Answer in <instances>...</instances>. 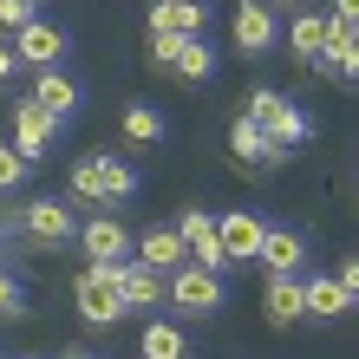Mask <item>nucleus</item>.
I'll use <instances>...</instances> for the list:
<instances>
[{
  "label": "nucleus",
  "instance_id": "f257e3e1",
  "mask_svg": "<svg viewBox=\"0 0 359 359\" xmlns=\"http://www.w3.org/2000/svg\"><path fill=\"white\" fill-rule=\"evenodd\" d=\"M131 196H137V163H131V157L92 151V157L72 163V203H104V209H118V203H131Z\"/></svg>",
  "mask_w": 359,
  "mask_h": 359
},
{
  "label": "nucleus",
  "instance_id": "f03ea898",
  "mask_svg": "<svg viewBox=\"0 0 359 359\" xmlns=\"http://www.w3.org/2000/svg\"><path fill=\"white\" fill-rule=\"evenodd\" d=\"M13 236L33 248H66L79 236V203L72 196H33L13 209Z\"/></svg>",
  "mask_w": 359,
  "mask_h": 359
},
{
  "label": "nucleus",
  "instance_id": "7ed1b4c3",
  "mask_svg": "<svg viewBox=\"0 0 359 359\" xmlns=\"http://www.w3.org/2000/svg\"><path fill=\"white\" fill-rule=\"evenodd\" d=\"M163 301H170L177 313L216 320V313H222V301H229V287H222V274H216V268H196V262H183L177 274H163Z\"/></svg>",
  "mask_w": 359,
  "mask_h": 359
},
{
  "label": "nucleus",
  "instance_id": "20e7f679",
  "mask_svg": "<svg viewBox=\"0 0 359 359\" xmlns=\"http://www.w3.org/2000/svg\"><path fill=\"white\" fill-rule=\"evenodd\" d=\"M248 118H255L262 131H268V144H274V151H301V144L313 137V118H307L294 98L268 92V86H262V92H248Z\"/></svg>",
  "mask_w": 359,
  "mask_h": 359
},
{
  "label": "nucleus",
  "instance_id": "39448f33",
  "mask_svg": "<svg viewBox=\"0 0 359 359\" xmlns=\"http://www.w3.org/2000/svg\"><path fill=\"white\" fill-rule=\"evenodd\" d=\"M72 307L86 313L92 327H118L124 313V294H118V281H111V262H86L79 268V281H72Z\"/></svg>",
  "mask_w": 359,
  "mask_h": 359
},
{
  "label": "nucleus",
  "instance_id": "423d86ee",
  "mask_svg": "<svg viewBox=\"0 0 359 359\" xmlns=\"http://www.w3.org/2000/svg\"><path fill=\"white\" fill-rule=\"evenodd\" d=\"M7 46L20 53V66H33V72H39V66H66V53H72V33L33 13L27 27H13V33H7Z\"/></svg>",
  "mask_w": 359,
  "mask_h": 359
},
{
  "label": "nucleus",
  "instance_id": "0eeeda50",
  "mask_svg": "<svg viewBox=\"0 0 359 359\" xmlns=\"http://www.w3.org/2000/svg\"><path fill=\"white\" fill-rule=\"evenodd\" d=\"M59 124L46 104H33V98H13V151L27 157V163H46L53 157V144H59Z\"/></svg>",
  "mask_w": 359,
  "mask_h": 359
},
{
  "label": "nucleus",
  "instance_id": "6e6552de",
  "mask_svg": "<svg viewBox=\"0 0 359 359\" xmlns=\"http://www.w3.org/2000/svg\"><path fill=\"white\" fill-rule=\"evenodd\" d=\"M281 46V20H274L268 0H236V53L242 59H262Z\"/></svg>",
  "mask_w": 359,
  "mask_h": 359
},
{
  "label": "nucleus",
  "instance_id": "1a4fd4ad",
  "mask_svg": "<svg viewBox=\"0 0 359 359\" xmlns=\"http://www.w3.org/2000/svg\"><path fill=\"white\" fill-rule=\"evenodd\" d=\"M79 248H86V262H124L131 255V229H124L111 209H98V216H79Z\"/></svg>",
  "mask_w": 359,
  "mask_h": 359
},
{
  "label": "nucleus",
  "instance_id": "9d476101",
  "mask_svg": "<svg viewBox=\"0 0 359 359\" xmlns=\"http://www.w3.org/2000/svg\"><path fill=\"white\" fill-rule=\"evenodd\" d=\"M177 236H183V248H189V262L196 268H216V274H229V255H222V242H216V216L209 209H177Z\"/></svg>",
  "mask_w": 359,
  "mask_h": 359
},
{
  "label": "nucleus",
  "instance_id": "9b49d317",
  "mask_svg": "<svg viewBox=\"0 0 359 359\" xmlns=\"http://www.w3.org/2000/svg\"><path fill=\"white\" fill-rule=\"evenodd\" d=\"M262 216L255 209H222L216 216V242H222V255H229V268H242V262H255V248H262Z\"/></svg>",
  "mask_w": 359,
  "mask_h": 359
},
{
  "label": "nucleus",
  "instance_id": "f8f14e48",
  "mask_svg": "<svg viewBox=\"0 0 359 359\" xmlns=\"http://www.w3.org/2000/svg\"><path fill=\"white\" fill-rule=\"evenodd\" d=\"M111 281H118V294H124V307H131V313H151V307H163V274H157V268H144L137 255L111 262Z\"/></svg>",
  "mask_w": 359,
  "mask_h": 359
},
{
  "label": "nucleus",
  "instance_id": "ddd939ff",
  "mask_svg": "<svg viewBox=\"0 0 359 359\" xmlns=\"http://www.w3.org/2000/svg\"><path fill=\"white\" fill-rule=\"evenodd\" d=\"M33 104H46L59 124H72L79 104H86V92H79V79H72L66 66H39V72H33Z\"/></svg>",
  "mask_w": 359,
  "mask_h": 359
},
{
  "label": "nucleus",
  "instance_id": "4468645a",
  "mask_svg": "<svg viewBox=\"0 0 359 359\" xmlns=\"http://www.w3.org/2000/svg\"><path fill=\"white\" fill-rule=\"evenodd\" d=\"M170 79H183V86H209V79L222 72V59H216V39L209 33H189L177 39V53H170V66H163Z\"/></svg>",
  "mask_w": 359,
  "mask_h": 359
},
{
  "label": "nucleus",
  "instance_id": "2eb2a0df",
  "mask_svg": "<svg viewBox=\"0 0 359 359\" xmlns=\"http://www.w3.org/2000/svg\"><path fill=\"white\" fill-rule=\"evenodd\" d=\"M131 255H137L144 268H157V274H177V268L189 262V248H183V236H177V222H157V229H144V236H131Z\"/></svg>",
  "mask_w": 359,
  "mask_h": 359
},
{
  "label": "nucleus",
  "instance_id": "dca6fc26",
  "mask_svg": "<svg viewBox=\"0 0 359 359\" xmlns=\"http://www.w3.org/2000/svg\"><path fill=\"white\" fill-rule=\"evenodd\" d=\"M144 27L151 33H209V0H151V13H144Z\"/></svg>",
  "mask_w": 359,
  "mask_h": 359
},
{
  "label": "nucleus",
  "instance_id": "f3484780",
  "mask_svg": "<svg viewBox=\"0 0 359 359\" xmlns=\"http://www.w3.org/2000/svg\"><path fill=\"white\" fill-rule=\"evenodd\" d=\"M255 262H262L268 274H301V268H307V236H301V229H262Z\"/></svg>",
  "mask_w": 359,
  "mask_h": 359
},
{
  "label": "nucleus",
  "instance_id": "a211bd4d",
  "mask_svg": "<svg viewBox=\"0 0 359 359\" xmlns=\"http://www.w3.org/2000/svg\"><path fill=\"white\" fill-rule=\"evenodd\" d=\"M340 313H353L346 287L333 274H301V320H340Z\"/></svg>",
  "mask_w": 359,
  "mask_h": 359
},
{
  "label": "nucleus",
  "instance_id": "6ab92c4d",
  "mask_svg": "<svg viewBox=\"0 0 359 359\" xmlns=\"http://www.w3.org/2000/svg\"><path fill=\"white\" fill-rule=\"evenodd\" d=\"M320 46H327V13L320 7H294V20H287V53L301 59V66H313Z\"/></svg>",
  "mask_w": 359,
  "mask_h": 359
},
{
  "label": "nucleus",
  "instance_id": "aec40b11",
  "mask_svg": "<svg viewBox=\"0 0 359 359\" xmlns=\"http://www.w3.org/2000/svg\"><path fill=\"white\" fill-rule=\"evenodd\" d=\"M229 151H236L242 163H268V170H274V163L287 157V151H274V144H268V131H262V124L248 118V111H242L236 124H229Z\"/></svg>",
  "mask_w": 359,
  "mask_h": 359
},
{
  "label": "nucleus",
  "instance_id": "412c9836",
  "mask_svg": "<svg viewBox=\"0 0 359 359\" xmlns=\"http://www.w3.org/2000/svg\"><path fill=\"white\" fill-rule=\"evenodd\" d=\"M118 131H124V144H163L170 137V118L157 111V104H124V118H118Z\"/></svg>",
  "mask_w": 359,
  "mask_h": 359
},
{
  "label": "nucleus",
  "instance_id": "4be33fe9",
  "mask_svg": "<svg viewBox=\"0 0 359 359\" xmlns=\"http://www.w3.org/2000/svg\"><path fill=\"white\" fill-rule=\"evenodd\" d=\"M268 327H294L301 320V274H268Z\"/></svg>",
  "mask_w": 359,
  "mask_h": 359
},
{
  "label": "nucleus",
  "instance_id": "5701e85b",
  "mask_svg": "<svg viewBox=\"0 0 359 359\" xmlns=\"http://www.w3.org/2000/svg\"><path fill=\"white\" fill-rule=\"evenodd\" d=\"M137 353L144 359H189V333L177 320H151V327H144V340H137Z\"/></svg>",
  "mask_w": 359,
  "mask_h": 359
},
{
  "label": "nucleus",
  "instance_id": "b1692460",
  "mask_svg": "<svg viewBox=\"0 0 359 359\" xmlns=\"http://www.w3.org/2000/svg\"><path fill=\"white\" fill-rule=\"evenodd\" d=\"M27 170H33V163H27V157H20V151H13V144H0V196H13V189H20V183H27Z\"/></svg>",
  "mask_w": 359,
  "mask_h": 359
},
{
  "label": "nucleus",
  "instance_id": "393cba45",
  "mask_svg": "<svg viewBox=\"0 0 359 359\" xmlns=\"http://www.w3.org/2000/svg\"><path fill=\"white\" fill-rule=\"evenodd\" d=\"M0 320H27V287L0 268Z\"/></svg>",
  "mask_w": 359,
  "mask_h": 359
},
{
  "label": "nucleus",
  "instance_id": "a878e982",
  "mask_svg": "<svg viewBox=\"0 0 359 359\" xmlns=\"http://www.w3.org/2000/svg\"><path fill=\"white\" fill-rule=\"evenodd\" d=\"M27 20H33V7H27V0H0V33L27 27Z\"/></svg>",
  "mask_w": 359,
  "mask_h": 359
},
{
  "label": "nucleus",
  "instance_id": "bb28decb",
  "mask_svg": "<svg viewBox=\"0 0 359 359\" xmlns=\"http://www.w3.org/2000/svg\"><path fill=\"white\" fill-rule=\"evenodd\" d=\"M20 72H27V66H20V53H13V46H0V92H7Z\"/></svg>",
  "mask_w": 359,
  "mask_h": 359
},
{
  "label": "nucleus",
  "instance_id": "cd10ccee",
  "mask_svg": "<svg viewBox=\"0 0 359 359\" xmlns=\"http://www.w3.org/2000/svg\"><path fill=\"white\" fill-rule=\"evenodd\" d=\"M333 281H340L346 301H353V294H359V262H340V268H333Z\"/></svg>",
  "mask_w": 359,
  "mask_h": 359
},
{
  "label": "nucleus",
  "instance_id": "c85d7f7f",
  "mask_svg": "<svg viewBox=\"0 0 359 359\" xmlns=\"http://www.w3.org/2000/svg\"><path fill=\"white\" fill-rule=\"evenodd\" d=\"M59 359H98L92 346H66V353H59Z\"/></svg>",
  "mask_w": 359,
  "mask_h": 359
},
{
  "label": "nucleus",
  "instance_id": "c756f323",
  "mask_svg": "<svg viewBox=\"0 0 359 359\" xmlns=\"http://www.w3.org/2000/svg\"><path fill=\"white\" fill-rule=\"evenodd\" d=\"M333 13H359V0H333Z\"/></svg>",
  "mask_w": 359,
  "mask_h": 359
},
{
  "label": "nucleus",
  "instance_id": "7c9ffc66",
  "mask_svg": "<svg viewBox=\"0 0 359 359\" xmlns=\"http://www.w3.org/2000/svg\"><path fill=\"white\" fill-rule=\"evenodd\" d=\"M268 7H301V0H268Z\"/></svg>",
  "mask_w": 359,
  "mask_h": 359
},
{
  "label": "nucleus",
  "instance_id": "2f4dec72",
  "mask_svg": "<svg viewBox=\"0 0 359 359\" xmlns=\"http://www.w3.org/2000/svg\"><path fill=\"white\" fill-rule=\"evenodd\" d=\"M27 7H33V13H39V7H46V0H27Z\"/></svg>",
  "mask_w": 359,
  "mask_h": 359
},
{
  "label": "nucleus",
  "instance_id": "473e14b6",
  "mask_svg": "<svg viewBox=\"0 0 359 359\" xmlns=\"http://www.w3.org/2000/svg\"><path fill=\"white\" fill-rule=\"evenodd\" d=\"M27 359H46V353H27Z\"/></svg>",
  "mask_w": 359,
  "mask_h": 359
},
{
  "label": "nucleus",
  "instance_id": "72a5a7b5",
  "mask_svg": "<svg viewBox=\"0 0 359 359\" xmlns=\"http://www.w3.org/2000/svg\"><path fill=\"white\" fill-rule=\"evenodd\" d=\"M0 248H7V236H0Z\"/></svg>",
  "mask_w": 359,
  "mask_h": 359
},
{
  "label": "nucleus",
  "instance_id": "f704fd0d",
  "mask_svg": "<svg viewBox=\"0 0 359 359\" xmlns=\"http://www.w3.org/2000/svg\"><path fill=\"white\" fill-rule=\"evenodd\" d=\"M0 359H7V353H0Z\"/></svg>",
  "mask_w": 359,
  "mask_h": 359
}]
</instances>
